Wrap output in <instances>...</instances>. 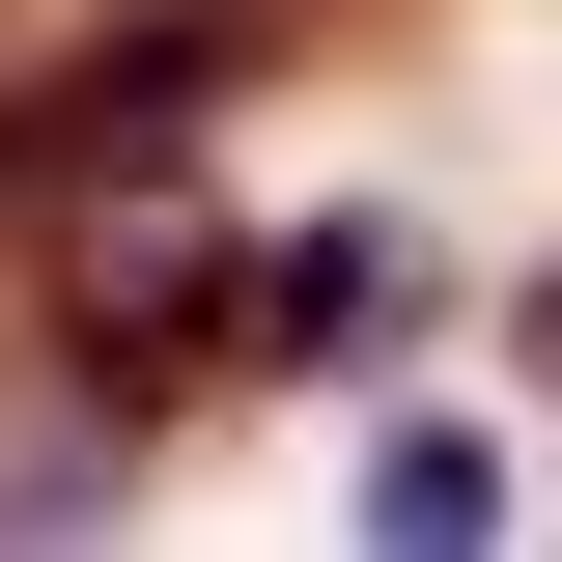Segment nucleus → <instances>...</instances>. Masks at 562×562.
I'll return each instance as SVG.
<instances>
[{"label":"nucleus","instance_id":"obj_2","mask_svg":"<svg viewBox=\"0 0 562 562\" xmlns=\"http://www.w3.org/2000/svg\"><path fill=\"white\" fill-rule=\"evenodd\" d=\"M366 506H394V535H506V450H479V422H394Z\"/></svg>","mask_w":562,"mask_h":562},{"label":"nucleus","instance_id":"obj_1","mask_svg":"<svg viewBox=\"0 0 562 562\" xmlns=\"http://www.w3.org/2000/svg\"><path fill=\"white\" fill-rule=\"evenodd\" d=\"M394 310H422V225L394 198H338V225H281V254H225V394H310V366H366V338H394Z\"/></svg>","mask_w":562,"mask_h":562}]
</instances>
